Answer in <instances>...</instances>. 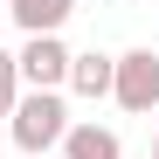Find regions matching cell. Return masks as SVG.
I'll use <instances>...</instances> for the list:
<instances>
[{
    "instance_id": "obj_1",
    "label": "cell",
    "mask_w": 159,
    "mask_h": 159,
    "mask_svg": "<svg viewBox=\"0 0 159 159\" xmlns=\"http://www.w3.org/2000/svg\"><path fill=\"white\" fill-rule=\"evenodd\" d=\"M69 125L76 118H69L62 90H21V104L7 111V139L28 152V159H56V145H62Z\"/></svg>"
},
{
    "instance_id": "obj_2",
    "label": "cell",
    "mask_w": 159,
    "mask_h": 159,
    "mask_svg": "<svg viewBox=\"0 0 159 159\" xmlns=\"http://www.w3.org/2000/svg\"><path fill=\"white\" fill-rule=\"evenodd\" d=\"M111 97L131 118L159 111V48H125V56H111Z\"/></svg>"
},
{
    "instance_id": "obj_3",
    "label": "cell",
    "mask_w": 159,
    "mask_h": 159,
    "mask_svg": "<svg viewBox=\"0 0 159 159\" xmlns=\"http://www.w3.org/2000/svg\"><path fill=\"white\" fill-rule=\"evenodd\" d=\"M69 56H76V48H69L62 35H28L21 56H14L21 90H62V83H69Z\"/></svg>"
},
{
    "instance_id": "obj_4",
    "label": "cell",
    "mask_w": 159,
    "mask_h": 159,
    "mask_svg": "<svg viewBox=\"0 0 159 159\" xmlns=\"http://www.w3.org/2000/svg\"><path fill=\"white\" fill-rule=\"evenodd\" d=\"M56 159H125V145H118V131H111V125H97V118H76V125L62 131Z\"/></svg>"
},
{
    "instance_id": "obj_5",
    "label": "cell",
    "mask_w": 159,
    "mask_h": 159,
    "mask_svg": "<svg viewBox=\"0 0 159 159\" xmlns=\"http://www.w3.org/2000/svg\"><path fill=\"white\" fill-rule=\"evenodd\" d=\"M21 35H62V21L76 14V0H7Z\"/></svg>"
},
{
    "instance_id": "obj_6",
    "label": "cell",
    "mask_w": 159,
    "mask_h": 159,
    "mask_svg": "<svg viewBox=\"0 0 159 159\" xmlns=\"http://www.w3.org/2000/svg\"><path fill=\"white\" fill-rule=\"evenodd\" d=\"M62 90H76V97H111V56L104 48H83V56H69V83Z\"/></svg>"
},
{
    "instance_id": "obj_7",
    "label": "cell",
    "mask_w": 159,
    "mask_h": 159,
    "mask_svg": "<svg viewBox=\"0 0 159 159\" xmlns=\"http://www.w3.org/2000/svg\"><path fill=\"white\" fill-rule=\"evenodd\" d=\"M14 104H21V69H14V56H7V48H0V118H7Z\"/></svg>"
},
{
    "instance_id": "obj_8",
    "label": "cell",
    "mask_w": 159,
    "mask_h": 159,
    "mask_svg": "<svg viewBox=\"0 0 159 159\" xmlns=\"http://www.w3.org/2000/svg\"><path fill=\"white\" fill-rule=\"evenodd\" d=\"M145 159H159V139H152V152H145Z\"/></svg>"
},
{
    "instance_id": "obj_9",
    "label": "cell",
    "mask_w": 159,
    "mask_h": 159,
    "mask_svg": "<svg viewBox=\"0 0 159 159\" xmlns=\"http://www.w3.org/2000/svg\"><path fill=\"white\" fill-rule=\"evenodd\" d=\"M0 7H7V0H0Z\"/></svg>"
}]
</instances>
